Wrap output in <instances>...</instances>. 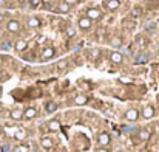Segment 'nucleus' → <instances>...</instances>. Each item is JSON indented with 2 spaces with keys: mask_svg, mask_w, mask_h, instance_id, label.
Segmentation results:
<instances>
[{
  "mask_svg": "<svg viewBox=\"0 0 159 152\" xmlns=\"http://www.w3.org/2000/svg\"><path fill=\"white\" fill-rule=\"evenodd\" d=\"M110 143H111V137H110V133H107V132L99 133V137H97V144H99L100 147H108Z\"/></svg>",
  "mask_w": 159,
  "mask_h": 152,
  "instance_id": "obj_1",
  "label": "nucleus"
},
{
  "mask_svg": "<svg viewBox=\"0 0 159 152\" xmlns=\"http://www.w3.org/2000/svg\"><path fill=\"white\" fill-rule=\"evenodd\" d=\"M150 137H151V130H150V129L142 127V129L137 130V140H139V141H148Z\"/></svg>",
  "mask_w": 159,
  "mask_h": 152,
  "instance_id": "obj_2",
  "label": "nucleus"
},
{
  "mask_svg": "<svg viewBox=\"0 0 159 152\" xmlns=\"http://www.w3.org/2000/svg\"><path fill=\"white\" fill-rule=\"evenodd\" d=\"M87 17L93 22V20H99L100 17H102V13H100V10H97V8H90L88 11H87Z\"/></svg>",
  "mask_w": 159,
  "mask_h": 152,
  "instance_id": "obj_3",
  "label": "nucleus"
},
{
  "mask_svg": "<svg viewBox=\"0 0 159 152\" xmlns=\"http://www.w3.org/2000/svg\"><path fill=\"white\" fill-rule=\"evenodd\" d=\"M6 30H8L10 33H19V31H20V24H19V20L11 19V20L8 22V25H6Z\"/></svg>",
  "mask_w": 159,
  "mask_h": 152,
  "instance_id": "obj_4",
  "label": "nucleus"
},
{
  "mask_svg": "<svg viewBox=\"0 0 159 152\" xmlns=\"http://www.w3.org/2000/svg\"><path fill=\"white\" fill-rule=\"evenodd\" d=\"M125 119L127 121H137L139 119V110L137 109H130L125 112Z\"/></svg>",
  "mask_w": 159,
  "mask_h": 152,
  "instance_id": "obj_5",
  "label": "nucleus"
},
{
  "mask_svg": "<svg viewBox=\"0 0 159 152\" xmlns=\"http://www.w3.org/2000/svg\"><path fill=\"white\" fill-rule=\"evenodd\" d=\"M77 27L80 28V30H90L91 28V20L88 19V17H80L79 20H77Z\"/></svg>",
  "mask_w": 159,
  "mask_h": 152,
  "instance_id": "obj_6",
  "label": "nucleus"
},
{
  "mask_svg": "<svg viewBox=\"0 0 159 152\" xmlns=\"http://www.w3.org/2000/svg\"><path fill=\"white\" fill-rule=\"evenodd\" d=\"M26 48H28V42H26L25 39H17V41H16V44H14V50H16V51L22 53V51H25Z\"/></svg>",
  "mask_w": 159,
  "mask_h": 152,
  "instance_id": "obj_7",
  "label": "nucleus"
},
{
  "mask_svg": "<svg viewBox=\"0 0 159 152\" xmlns=\"http://www.w3.org/2000/svg\"><path fill=\"white\" fill-rule=\"evenodd\" d=\"M110 61H111L113 64H122V62H124V56H122V53H119V51H111V53H110Z\"/></svg>",
  "mask_w": 159,
  "mask_h": 152,
  "instance_id": "obj_8",
  "label": "nucleus"
},
{
  "mask_svg": "<svg viewBox=\"0 0 159 152\" xmlns=\"http://www.w3.org/2000/svg\"><path fill=\"white\" fill-rule=\"evenodd\" d=\"M37 115V109L36 107H28V109H25L23 110V119H33L34 116Z\"/></svg>",
  "mask_w": 159,
  "mask_h": 152,
  "instance_id": "obj_9",
  "label": "nucleus"
},
{
  "mask_svg": "<svg viewBox=\"0 0 159 152\" xmlns=\"http://www.w3.org/2000/svg\"><path fill=\"white\" fill-rule=\"evenodd\" d=\"M120 7V2H119V0H107V2H105V8L108 10V11H116L117 8Z\"/></svg>",
  "mask_w": 159,
  "mask_h": 152,
  "instance_id": "obj_10",
  "label": "nucleus"
},
{
  "mask_svg": "<svg viewBox=\"0 0 159 152\" xmlns=\"http://www.w3.org/2000/svg\"><path fill=\"white\" fill-rule=\"evenodd\" d=\"M47 127H48L50 132H59V129H60V121H59V119H50L48 124H47Z\"/></svg>",
  "mask_w": 159,
  "mask_h": 152,
  "instance_id": "obj_11",
  "label": "nucleus"
},
{
  "mask_svg": "<svg viewBox=\"0 0 159 152\" xmlns=\"http://www.w3.org/2000/svg\"><path fill=\"white\" fill-rule=\"evenodd\" d=\"M142 116H144L145 119L153 118V116H154V107H153V106H145L144 110H142Z\"/></svg>",
  "mask_w": 159,
  "mask_h": 152,
  "instance_id": "obj_12",
  "label": "nucleus"
},
{
  "mask_svg": "<svg viewBox=\"0 0 159 152\" xmlns=\"http://www.w3.org/2000/svg\"><path fill=\"white\" fill-rule=\"evenodd\" d=\"M10 118L14 119V121H19V119H23V112L20 109H14L10 112Z\"/></svg>",
  "mask_w": 159,
  "mask_h": 152,
  "instance_id": "obj_13",
  "label": "nucleus"
},
{
  "mask_svg": "<svg viewBox=\"0 0 159 152\" xmlns=\"http://www.w3.org/2000/svg\"><path fill=\"white\" fill-rule=\"evenodd\" d=\"M40 146H42L43 149H51V147L54 146V143H53V140H51L50 137H42V138H40Z\"/></svg>",
  "mask_w": 159,
  "mask_h": 152,
  "instance_id": "obj_14",
  "label": "nucleus"
},
{
  "mask_svg": "<svg viewBox=\"0 0 159 152\" xmlns=\"http://www.w3.org/2000/svg\"><path fill=\"white\" fill-rule=\"evenodd\" d=\"M54 54H56V51H54V48L53 47H47L43 51H42V58L47 61V59H51V58H54Z\"/></svg>",
  "mask_w": 159,
  "mask_h": 152,
  "instance_id": "obj_15",
  "label": "nucleus"
},
{
  "mask_svg": "<svg viewBox=\"0 0 159 152\" xmlns=\"http://www.w3.org/2000/svg\"><path fill=\"white\" fill-rule=\"evenodd\" d=\"M42 24H40V19L39 17H30L28 19V27L30 28H39Z\"/></svg>",
  "mask_w": 159,
  "mask_h": 152,
  "instance_id": "obj_16",
  "label": "nucleus"
},
{
  "mask_svg": "<svg viewBox=\"0 0 159 152\" xmlns=\"http://www.w3.org/2000/svg\"><path fill=\"white\" fill-rule=\"evenodd\" d=\"M87 101H88V98L84 93H80L74 98V104H77V106H84V104H87Z\"/></svg>",
  "mask_w": 159,
  "mask_h": 152,
  "instance_id": "obj_17",
  "label": "nucleus"
},
{
  "mask_svg": "<svg viewBox=\"0 0 159 152\" xmlns=\"http://www.w3.org/2000/svg\"><path fill=\"white\" fill-rule=\"evenodd\" d=\"M45 110H47V113H54L57 110V104L54 101H50V102L45 104Z\"/></svg>",
  "mask_w": 159,
  "mask_h": 152,
  "instance_id": "obj_18",
  "label": "nucleus"
},
{
  "mask_svg": "<svg viewBox=\"0 0 159 152\" xmlns=\"http://www.w3.org/2000/svg\"><path fill=\"white\" fill-rule=\"evenodd\" d=\"M14 138L19 140V141L25 140V138H26V130H25V129H17L16 133H14Z\"/></svg>",
  "mask_w": 159,
  "mask_h": 152,
  "instance_id": "obj_19",
  "label": "nucleus"
},
{
  "mask_svg": "<svg viewBox=\"0 0 159 152\" xmlns=\"http://www.w3.org/2000/svg\"><path fill=\"white\" fill-rule=\"evenodd\" d=\"M70 10H71V7H68L65 2H62V3H59V5H57V11H59V13H62V14L70 13Z\"/></svg>",
  "mask_w": 159,
  "mask_h": 152,
  "instance_id": "obj_20",
  "label": "nucleus"
},
{
  "mask_svg": "<svg viewBox=\"0 0 159 152\" xmlns=\"http://www.w3.org/2000/svg\"><path fill=\"white\" fill-rule=\"evenodd\" d=\"M110 44H111L113 47H120V45H122V39L117 37V36H113V37L110 39Z\"/></svg>",
  "mask_w": 159,
  "mask_h": 152,
  "instance_id": "obj_21",
  "label": "nucleus"
},
{
  "mask_svg": "<svg viewBox=\"0 0 159 152\" xmlns=\"http://www.w3.org/2000/svg\"><path fill=\"white\" fill-rule=\"evenodd\" d=\"M65 34H67L68 37H74V36H76V30H74L73 27H67V28H65Z\"/></svg>",
  "mask_w": 159,
  "mask_h": 152,
  "instance_id": "obj_22",
  "label": "nucleus"
},
{
  "mask_svg": "<svg viewBox=\"0 0 159 152\" xmlns=\"http://www.w3.org/2000/svg\"><path fill=\"white\" fill-rule=\"evenodd\" d=\"M99 54H100V50H99V48H91V50H90V58H91V59L99 58Z\"/></svg>",
  "mask_w": 159,
  "mask_h": 152,
  "instance_id": "obj_23",
  "label": "nucleus"
},
{
  "mask_svg": "<svg viewBox=\"0 0 159 152\" xmlns=\"http://www.w3.org/2000/svg\"><path fill=\"white\" fill-rule=\"evenodd\" d=\"M14 152H30V149H28L26 144H20V146H17V147L14 149Z\"/></svg>",
  "mask_w": 159,
  "mask_h": 152,
  "instance_id": "obj_24",
  "label": "nucleus"
},
{
  "mask_svg": "<svg viewBox=\"0 0 159 152\" xmlns=\"http://www.w3.org/2000/svg\"><path fill=\"white\" fill-rule=\"evenodd\" d=\"M137 45H139V48H144V47L147 45V41H144V37L139 36V37H137Z\"/></svg>",
  "mask_w": 159,
  "mask_h": 152,
  "instance_id": "obj_25",
  "label": "nucleus"
},
{
  "mask_svg": "<svg viewBox=\"0 0 159 152\" xmlns=\"http://www.w3.org/2000/svg\"><path fill=\"white\" fill-rule=\"evenodd\" d=\"M67 65H68V62H67V61H60V62H57V68H60V70L67 68Z\"/></svg>",
  "mask_w": 159,
  "mask_h": 152,
  "instance_id": "obj_26",
  "label": "nucleus"
},
{
  "mask_svg": "<svg viewBox=\"0 0 159 152\" xmlns=\"http://www.w3.org/2000/svg\"><path fill=\"white\" fill-rule=\"evenodd\" d=\"M30 3H31L33 8H37V7L40 5V0H30Z\"/></svg>",
  "mask_w": 159,
  "mask_h": 152,
  "instance_id": "obj_27",
  "label": "nucleus"
},
{
  "mask_svg": "<svg viewBox=\"0 0 159 152\" xmlns=\"http://www.w3.org/2000/svg\"><path fill=\"white\" fill-rule=\"evenodd\" d=\"M63 2H65L68 7H73V5H76V3H77V0H63Z\"/></svg>",
  "mask_w": 159,
  "mask_h": 152,
  "instance_id": "obj_28",
  "label": "nucleus"
},
{
  "mask_svg": "<svg viewBox=\"0 0 159 152\" xmlns=\"http://www.w3.org/2000/svg\"><path fill=\"white\" fill-rule=\"evenodd\" d=\"M96 152H110V149H108V147H99Z\"/></svg>",
  "mask_w": 159,
  "mask_h": 152,
  "instance_id": "obj_29",
  "label": "nucleus"
},
{
  "mask_svg": "<svg viewBox=\"0 0 159 152\" xmlns=\"http://www.w3.org/2000/svg\"><path fill=\"white\" fill-rule=\"evenodd\" d=\"M139 13H141V10H139V8H136V10H134V16H137Z\"/></svg>",
  "mask_w": 159,
  "mask_h": 152,
  "instance_id": "obj_30",
  "label": "nucleus"
},
{
  "mask_svg": "<svg viewBox=\"0 0 159 152\" xmlns=\"http://www.w3.org/2000/svg\"><path fill=\"white\" fill-rule=\"evenodd\" d=\"M139 152H150V150H148V149H141Z\"/></svg>",
  "mask_w": 159,
  "mask_h": 152,
  "instance_id": "obj_31",
  "label": "nucleus"
},
{
  "mask_svg": "<svg viewBox=\"0 0 159 152\" xmlns=\"http://www.w3.org/2000/svg\"><path fill=\"white\" fill-rule=\"evenodd\" d=\"M40 2H43V3H48V2H50V0H40Z\"/></svg>",
  "mask_w": 159,
  "mask_h": 152,
  "instance_id": "obj_32",
  "label": "nucleus"
},
{
  "mask_svg": "<svg viewBox=\"0 0 159 152\" xmlns=\"http://www.w3.org/2000/svg\"><path fill=\"white\" fill-rule=\"evenodd\" d=\"M2 76H3V75H2V72H0V81H2Z\"/></svg>",
  "mask_w": 159,
  "mask_h": 152,
  "instance_id": "obj_33",
  "label": "nucleus"
},
{
  "mask_svg": "<svg viewBox=\"0 0 159 152\" xmlns=\"http://www.w3.org/2000/svg\"><path fill=\"white\" fill-rule=\"evenodd\" d=\"M77 2H85V0H77Z\"/></svg>",
  "mask_w": 159,
  "mask_h": 152,
  "instance_id": "obj_34",
  "label": "nucleus"
},
{
  "mask_svg": "<svg viewBox=\"0 0 159 152\" xmlns=\"http://www.w3.org/2000/svg\"><path fill=\"white\" fill-rule=\"evenodd\" d=\"M31 152H39V150H31Z\"/></svg>",
  "mask_w": 159,
  "mask_h": 152,
  "instance_id": "obj_35",
  "label": "nucleus"
}]
</instances>
